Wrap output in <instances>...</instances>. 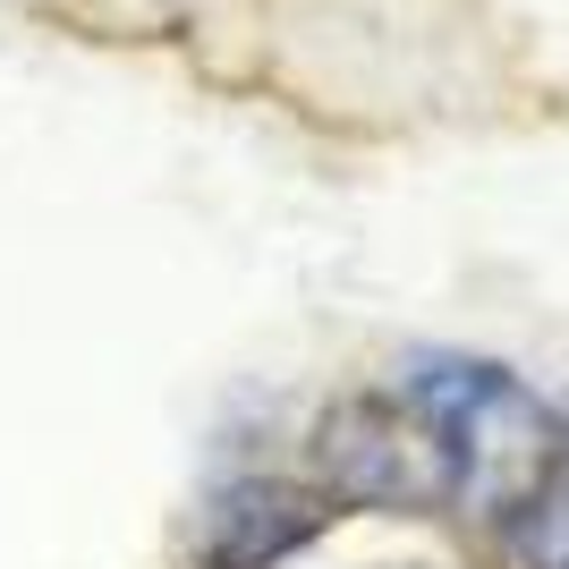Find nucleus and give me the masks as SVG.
<instances>
[{"mask_svg": "<svg viewBox=\"0 0 569 569\" xmlns=\"http://www.w3.org/2000/svg\"><path fill=\"white\" fill-rule=\"evenodd\" d=\"M391 391H400V400L433 426V442H442L451 510L510 536V527L527 519V501L552 485L569 426L510 375V366H493V357H459V349L408 357Z\"/></svg>", "mask_w": 569, "mask_h": 569, "instance_id": "f257e3e1", "label": "nucleus"}, {"mask_svg": "<svg viewBox=\"0 0 569 569\" xmlns=\"http://www.w3.org/2000/svg\"><path fill=\"white\" fill-rule=\"evenodd\" d=\"M315 493L332 510H382V519H433L451 510L442 442L400 391H349L315 417Z\"/></svg>", "mask_w": 569, "mask_h": 569, "instance_id": "f03ea898", "label": "nucleus"}, {"mask_svg": "<svg viewBox=\"0 0 569 569\" xmlns=\"http://www.w3.org/2000/svg\"><path fill=\"white\" fill-rule=\"evenodd\" d=\"M323 527H332V501L315 493V485L238 476V485H221V493L196 510L179 569H281L289 552H307Z\"/></svg>", "mask_w": 569, "mask_h": 569, "instance_id": "7ed1b4c3", "label": "nucleus"}, {"mask_svg": "<svg viewBox=\"0 0 569 569\" xmlns=\"http://www.w3.org/2000/svg\"><path fill=\"white\" fill-rule=\"evenodd\" d=\"M510 552H519V569H569V442H561L552 485L527 501V519L510 527Z\"/></svg>", "mask_w": 569, "mask_h": 569, "instance_id": "20e7f679", "label": "nucleus"}]
</instances>
